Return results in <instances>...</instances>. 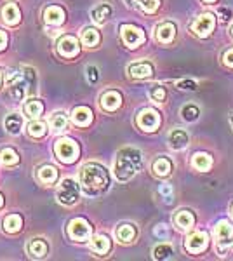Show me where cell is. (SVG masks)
Listing matches in <instances>:
<instances>
[{"mask_svg":"<svg viewBox=\"0 0 233 261\" xmlns=\"http://www.w3.org/2000/svg\"><path fill=\"white\" fill-rule=\"evenodd\" d=\"M87 79L91 82L97 81V68H96V66H89V68H87Z\"/></svg>","mask_w":233,"mask_h":261,"instance_id":"obj_40","label":"cell"},{"mask_svg":"<svg viewBox=\"0 0 233 261\" xmlns=\"http://www.w3.org/2000/svg\"><path fill=\"white\" fill-rule=\"evenodd\" d=\"M160 6V0H139L136 4L138 9H141L143 12H155Z\"/></svg>","mask_w":233,"mask_h":261,"instance_id":"obj_36","label":"cell"},{"mask_svg":"<svg viewBox=\"0 0 233 261\" xmlns=\"http://www.w3.org/2000/svg\"><path fill=\"white\" fill-rule=\"evenodd\" d=\"M92 233V226L89 225L86 220L82 218H75V220L70 221L68 225V235L73 241H86V239L91 237Z\"/></svg>","mask_w":233,"mask_h":261,"instance_id":"obj_6","label":"cell"},{"mask_svg":"<svg viewBox=\"0 0 233 261\" xmlns=\"http://www.w3.org/2000/svg\"><path fill=\"white\" fill-rule=\"evenodd\" d=\"M174 223L179 226L181 230H188V228H192V226H193L195 218H193V214L190 211H181V213L176 214Z\"/></svg>","mask_w":233,"mask_h":261,"instance_id":"obj_22","label":"cell"},{"mask_svg":"<svg viewBox=\"0 0 233 261\" xmlns=\"http://www.w3.org/2000/svg\"><path fill=\"white\" fill-rule=\"evenodd\" d=\"M177 87L183 91H197V82L193 81H181L177 82Z\"/></svg>","mask_w":233,"mask_h":261,"instance_id":"obj_39","label":"cell"},{"mask_svg":"<svg viewBox=\"0 0 233 261\" xmlns=\"http://www.w3.org/2000/svg\"><path fill=\"white\" fill-rule=\"evenodd\" d=\"M54 151H56L58 159L66 164L75 162L79 159V145L70 138H59V140L54 143Z\"/></svg>","mask_w":233,"mask_h":261,"instance_id":"obj_4","label":"cell"},{"mask_svg":"<svg viewBox=\"0 0 233 261\" xmlns=\"http://www.w3.org/2000/svg\"><path fill=\"white\" fill-rule=\"evenodd\" d=\"M80 183H82L87 193L105 192L110 185L108 172L105 167L97 166V164H87L80 171Z\"/></svg>","mask_w":233,"mask_h":261,"instance_id":"obj_2","label":"cell"},{"mask_svg":"<svg viewBox=\"0 0 233 261\" xmlns=\"http://www.w3.org/2000/svg\"><path fill=\"white\" fill-rule=\"evenodd\" d=\"M136 122L143 130H155L160 124V115L151 108H145L139 112Z\"/></svg>","mask_w":233,"mask_h":261,"instance_id":"obj_8","label":"cell"},{"mask_svg":"<svg viewBox=\"0 0 233 261\" xmlns=\"http://www.w3.org/2000/svg\"><path fill=\"white\" fill-rule=\"evenodd\" d=\"M230 122H231V125H233V115H231V119H230Z\"/></svg>","mask_w":233,"mask_h":261,"instance_id":"obj_46","label":"cell"},{"mask_svg":"<svg viewBox=\"0 0 233 261\" xmlns=\"http://www.w3.org/2000/svg\"><path fill=\"white\" fill-rule=\"evenodd\" d=\"M80 197V188H79V183L71 178H66L65 181L61 183L58 190V200L61 204H66V205H71L79 200Z\"/></svg>","mask_w":233,"mask_h":261,"instance_id":"obj_5","label":"cell"},{"mask_svg":"<svg viewBox=\"0 0 233 261\" xmlns=\"http://www.w3.org/2000/svg\"><path fill=\"white\" fill-rule=\"evenodd\" d=\"M0 82H2V75H0Z\"/></svg>","mask_w":233,"mask_h":261,"instance_id":"obj_48","label":"cell"},{"mask_svg":"<svg viewBox=\"0 0 233 261\" xmlns=\"http://www.w3.org/2000/svg\"><path fill=\"white\" fill-rule=\"evenodd\" d=\"M233 237V226L228 221H219L216 225V242H218L219 249H224L231 244Z\"/></svg>","mask_w":233,"mask_h":261,"instance_id":"obj_11","label":"cell"},{"mask_svg":"<svg viewBox=\"0 0 233 261\" xmlns=\"http://www.w3.org/2000/svg\"><path fill=\"white\" fill-rule=\"evenodd\" d=\"M91 247L92 251L97 252V254H107L110 251V241L108 237H105V235H97L91 241Z\"/></svg>","mask_w":233,"mask_h":261,"instance_id":"obj_25","label":"cell"},{"mask_svg":"<svg viewBox=\"0 0 233 261\" xmlns=\"http://www.w3.org/2000/svg\"><path fill=\"white\" fill-rule=\"evenodd\" d=\"M224 63H226L228 66H233V49L226 50V54H224Z\"/></svg>","mask_w":233,"mask_h":261,"instance_id":"obj_41","label":"cell"},{"mask_svg":"<svg viewBox=\"0 0 233 261\" xmlns=\"http://www.w3.org/2000/svg\"><path fill=\"white\" fill-rule=\"evenodd\" d=\"M44 19L49 24H63V21H65V11L58 6H50L44 11Z\"/></svg>","mask_w":233,"mask_h":261,"instance_id":"obj_17","label":"cell"},{"mask_svg":"<svg viewBox=\"0 0 233 261\" xmlns=\"http://www.w3.org/2000/svg\"><path fill=\"white\" fill-rule=\"evenodd\" d=\"M214 23H216L214 16L211 14V12H205V14L198 16L197 21L192 24V30L197 33L198 37H207L211 32H213Z\"/></svg>","mask_w":233,"mask_h":261,"instance_id":"obj_9","label":"cell"},{"mask_svg":"<svg viewBox=\"0 0 233 261\" xmlns=\"http://www.w3.org/2000/svg\"><path fill=\"white\" fill-rule=\"evenodd\" d=\"M2 19L6 21L7 24H11V27H14V24H18L21 21V12H19V7L16 6L14 2L11 4H6L2 9Z\"/></svg>","mask_w":233,"mask_h":261,"instance_id":"obj_13","label":"cell"},{"mask_svg":"<svg viewBox=\"0 0 233 261\" xmlns=\"http://www.w3.org/2000/svg\"><path fill=\"white\" fill-rule=\"evenodd\" d=\"M0 161H2V164H6V166H16L19 162V155L12 148H4L0 151Z\"/></svg>","mask_w":233,"mask_h":261,"instance_id":"obj_31","label":"cell"},{"mask_svg":"<svg viewBox=\"0 0 233 261\" xmlns=\"http://www.w3.org/2000/svg\"><path fill=\"white\" fill-rule=\"evenodd\" d=\"M150 98L153 101H157V103H162V101L165 99V89H164V87H160V86L151 87V89H150Z\"/></svg>","mask_w":233,"mask_h":261,"instance_id":"obj_38","label":"cell"},{"mask_svg":"<svg viewBox=\"0 0 233 261\" xmlns=\"http://www.w3.org/2000/svg\"><path fill=\"white\" fill-rule=\"evenodd\" d=\"M45 133H47V125L44 124V122H30L28 125V134L33 138H42L45 136Z\"/></svg>","mask_w":233,"mask_h":261,"instance_id":"obj_33","label":"cell"},{"mask_svg":"<svg viewBox=\"0 0 233 261\" xmlns=\"http://www.w3.org/2000/svg\"><path fill=\"white\" fill-rule=\"evenodd\" d=\"M110 14H112V9L107 4H101V6L94 7V11H92V18H94L96 23H105L110 18Z\"/></svg>","mask_w":233,"mask_h":261,"instance_id":"obj_27","label":"cell"},{"mask_svg":"<svg viewBox=\"0 0 233 261\" xmlns=\"http://www.w3.org/2000/svg\"><path fill=\"white\" fill-rule=\"evenodd\" d=\"M58 50H59L61 56L73 58L75 54H79V50H80L79 40L75 39V37H63V39L58 42Z\"/></svg>","mask_w":233,"mask_h":261,"instance_id":"obj_12","label":"cell"},{"mask_svg":"<svg viewBox=\"0 0 233 261\" xmlns=\"http://www.w3.org/2000/svg\"><path fill=\"white\" fill-rule=\"evenodd\" d=\"M21 125H23V119H21L19 115H16V113H12L6 119V129L9 130L11 134H18L21 130Z\"/></svg>","mask_w":233,"mask_h":261,"instance_id":"obj_29","label":"cell"},{"mask_svg":"<svg viewBox=\"0 0 233 261\" xmlns=\"http://www.w3.org/2000/svg\"><path fill=\"white\" fill-rule=\"evenodd\" d=\"M207 241H209V237H207L205 231H195V233H192L186 239L185 247H186V251L193 252V254H198V252H202L207 247Z\"/></svg>","mask_w":233,"mask_h":261,"instance_id":"obj_10","label":"cell"},{"mask_svg":"<svg viewBox=\"0 0 233 261\" xmlns=\"http://www.w3.org/2000/svg\"><path fill=\"white\" fill-rule=\"evenodd\" d=\"M139 2V0H125V4L127 6H133V7H136V4Z\"/></svg>","mask_w":233,"mask_h":261,"instance_id":"obj_44","label":"cell"},{"mask_svg":"<svg viewBox=\"0 0 233 261\" xmlns=\"http://www.w3.org/2000/svg\"><path fill=\"white\" fill-rule=\"evenodd\" d=\"M134 235H136V230L131 225H122L120 228L117 230V237L120 239L122 242H131L134 239Z\"/></svg>","mask_w":233,"mask_h":261,"instance_id":"obj_34","label":"cell"},{"mask_svg":"<svg viewBox=\"0 0 233 261\" xmlns=\"http://www.w3.org/2000/svg\"><path fill=\"white\" fill-rule=\"evenodd\" d=\"M143 155L138 148H122L115 161V176L120 181H129L141 169Z\"/></svg>","mask_w":233,"mask_h":261,"instance_id":"obj_1","label":"cell"},{"mask_svg":"<svg viewBox=\"0 0 233 261\" xmlns=\"http://www.w3.org/2000/svg\"><path fill=\"white\" fill-rule=\"evenodd\" d=\"M23 226V220H21L19 214H11L4 220V230L9 231V233H16V231L21 230Z\"/></svg>","mask_w":233,"mask_h":261,"instance_id":"obj_24","label":"cell"},{"mask_svg":"<svg viewBox=\"0 0 233 261\" xmlns=\"http://www.w3.org/2000/svg\"><path fill=\"white\" fill-rule=\"evenodd\" d=\"M6 44H7V37H6V33L0 32V50H2L4 47H6Z\"/></svg>","mask_w":233,"mask_h":261,"instance_id":"obj_43","label":"cell"},{"mask_svg":"<svg viewBox=\"0 0 233 261\" xmlns=\"http://www.w3.org/2000/svg\"><path fill=\"white\" fill-rule=\"evenodd\" d=\"M2 204H4V197L0 195V207H2Z\"/></svg>","mask_w":233,"mask_h":261,"instance_id":"obj_45","label":"cell"},{"mask_svg":"<svg viewBox=\"0 0 233 261\" xmlns=\"http://www.w3.org/2000/svg\"><path fill=\"white\" fill-rule=\"evenodd\" d=\"M71 120H73V124L82 125V127L84 125H89L92 120V112L87 107H79L71 113Z\"/></svg>","mask_w":233,"mask_h":261,"instance_id":"obj_18","label":"cell"},{"mask_svg":"<svg viewBox=\"0 0 233 261\" xmlns=\"http://www.w3.org/2000/svg\"><path fill=\"white\" fill-rule=\"evenodd\" d=\"M82 42L87 47H94V45H97V42H99V33L94 28H86L82 32Z\"/></svg>","mask_w":233,"mask_h":261,"instance_id":"obj_30","label":"cell"},{"mask_svg":"<svg viewBox=\"0 0 233 261\" xmlns=\"http://www.w3.org/2000/svg\"><path fill=\"white\" fill-rule=\"evenodd\" d=\"M160 193H164V195L167 197V199H165L167 202L171 200V187H169V185H164V187L160 188Z\"/></svg>","mask_w":233,"mask_h":261,"instance_id":"obj_42","label":"cell"},{"mask_svg":"<svg viewBox=\"0 0 233 261\" xmlns=\"http://www.w3.org/2000/svg\"><path fill=\"white\" fill-rule=\"evenodd\" d=\"M188 141H190V138H188V134H186L183 129H174L171 134H169V145H171L172 150L186 148Z\"/></svg>","mask_w":233,"mask_h":261,"instance_id":"obj_14","label":"cell"},{"mask_svg":"<svg viewBox=\"0 0 233 261\" xmlns=\"http://www.w3.org/2000/svg\"><path fill=\"white\" fill-rule=\"evenodd\" d=\"M192 166H193L197 171H209V169H211V166H213V159H211V155L198 151V153H195V155H193Z\"/></svg>","mask_w":233,"mask_h":261,"instance_id":"obj_20","label":"cell"},{"mask_svg":"<svg viewBox=\"0 0 233 261\" xmlns=\"http://www.w3.org/2000/svg\"><path fill=\"white\" fill-rule=\"evenodd\" d=\"M39 178L40 181H44V183H54L58 178V171L54 169L53 166H44V167H40V171H39Z\"/></svg>","mask_w":233,"mask_h":261,"instance_id":"obj_28","label":"cell"},{"mask_svg":"<svg viewBox=\"0 0 233 261\" xmlns=\"http://www.w3.org/2000/svg\"><path fill=\"white\" fill-rule=\"evenodd\" d=\"M50 125H53L54 130H63L66 129V115L65 113H56L50 120Z\"/></svg>","mask_w":233,"mask_h":261,"instance_id":"obj_37","label":"cell"},{"mask_svg":"<svg viewBox=\"0 0 233 261\" xmlns=\"http://www.w3.org/2000/svg\"><path fill=\"white\" fill-rule=\"evenodd\" d=\"M205 2H214V0H205Z\"/></svg>","mask_w":233,"mask_h":261,"instance_id":"obj_47","label":"cell"},{"mask_svg":"<svg viewBox=\"0 0 233 261\" xmlns=\"http://www.w3.org/2000/svg\"><path fill=\"white\" fill-rule=\"evenodd\" d=\"M181 115H183V119L186 122H193L198 119V115H200V110H198L195 105H185L183 110H181Z\"/></svg>","mask_w":233,"mask_h":261,"instance_id":"obj_35","label":"cell"},{"mask_svg":"<svg viewBox=\"0 0 233 261\" xmlns=\"http://www.w3.org/2000/svg\"><path fill=\"white\" fill-rule=\"evenodd\" d=\"M42 112H44V105H42L40 101H37V99H32V101H28V103L24 105V113H27L28 117H32V119L40 117Z\"/></svg>","mask_w":233,"mask_h":261,"instance_id":"obj_26","label":"cell"},{"mask_svg":"<svg viewBox=\"0 0 233 261\" xmlns=\"http://www.w3.org/2000/svg\"><path fill=\"white\" fill-rule=\"evenodd\" d=\"M120 33L122 39L129 47H138L143 40H145V33H143L141 28L134 27V24H122L120 27Z\"/></svg>","mask_w":233,"mask_h":261,"instance_id":"obj_7","label":"cell"},{"mask_svg":"<svg viewBox=\"0 0 233 261\" xmlns=\"http://www.w3.org/2000/svg\"><path fill=\"white\" fill-rule=\"evenodd\" d=\"M7 86L12 94V98L23 99L32 92V87L35 86V71L33 70H21L12 71L7 79Z\"/></svg>","mask_w":233,"mask_h":261,"instance_id":"obj_3","label":"cell"},{"mask_svg":"<svg viewBox=\"0 0 233 261\" xmlns=\"http://www.w3.org/2000/svg\"><path fill=\"white\" fill-rule=\"evenodd\" d=\"M153 73V68H151L150 63H134V65L129 66V75L133 79H148Z\"/></svg>","mask_w":233,"mask_h":261,"instance_id":"obj_16","label":"cell"},{"mask_svg":"<svg viewBox=\"0 0 233 261\" xmlns=\"http://www.w3.org/2000/svg\"><path fill=\"white\" fill-rule=\"evenodd\" d=\"M49 247L47 244H45L42 239H33V241H30L28 244V252L32 256H35V258H44L45 254H47Z\"/></svg>","mask_w":233,"mask_h":261,"instance_id":"obj_21","label":"cell"},{"mask_svg":"<svg viewBox=\"0 0 233 261\" xmlns=\"http://www.w3.org/2000/svg\"><path fill=\"white\" fill-rule=\"evenodd\" d=\"M176 35V27L172 23H162L159 28H157V40L164 42V44H169Z\"/></svg>","mask_w":233,"mask_h":261,"instance_id":"obj_19","label":"cell"},{"mask_svg":"<svg viewBox=\"0 0 233 261\" xmlns=\"http://www.w3.org/2000/svg\"><path fill=\"white\" fill-rule=\"evenodd\" d=\"M171 171H172V164L169 159L162 157V159H157V161L153 162V172L157 176H162L164 178V176L171 174Z\"/></svg>","mask_w":233,"mask_h":261,"instance_id":"obj_23","label":"cell"},{"mask_svg":"<svg viewBox=\"0 0 233 261\" xmlns=\"http://www.w3.org/2000/svg\"><path fill=\"white\" fill-rule=\"evenodd\" d=\"M120 105H122V96L118 94L117 91H108L101 96V107H103L105 110L113 112V110H117Z\"/></svg>","mask_w":233,"mask_h":261,"instance_id":"obj_15","label":"cell"},{"mask_svg":"<svg viewBox=\"0 0 233 261\" xmlns=\"http://www.w3.org/2000/svg\"><path fill=\"white\" fill-rule=\"evenodd\" d=\"M172 254H174V251H172V247L169 244H160V246H157L153 249L155 259H169L172 258Z\"/></svg>","mask_w":233,"mask_h":261,"instance_id":"obj_32","label":"cell"}]
</instances>
